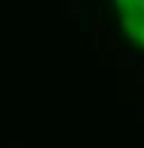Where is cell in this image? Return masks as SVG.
Returning a JSON list of instances; mask_svg holds the SVG:
<instances>
[{
  "instance_id": "7a4b0ae2",
  "label": "cell",
  "mask_w": 144,
  "mask_h": 148,
  "mask_svg": "<svg viewBox=\"0 0 144 148\" xmlns=\"http://www.w3.org/2000/svg\"><path fill=\"white\" fill-rule=\"evenodd\" d=\"M135 5H137V9H142V12H144V0H135Z\"/></svg>"
},
{
  "instance_id": "6da1fadb",
  "label": "cell",
  "mask_w": 144,
  "mask_h": 148,
  "mask_svg": "<svg viewBox=\"0 0 144 148\" xmlns=\"http://www.w3.org/2000/svg\"><path fill=\"white\" fill-rule=\"evenodd\" d=\"M119 25H124V27H128V25H130V18H128V16H124V18H121V23H119Z\"/></svg>"
},
{
  "instance_id": "3957f363",
  "label": "cell",
  "mask_w": 144,
  "mask_h": 148,
  "mask_svg": "<svg viewBox=\"0 0 144 148\" xmlns=\"http://www.w3.org/2000/svg\"><path fill=\"white\" fill-rule=\"evenodd\" d=\"M128 2H130V0H119V5H121V7H128Z\"/></svg>"
}]
</instances>
